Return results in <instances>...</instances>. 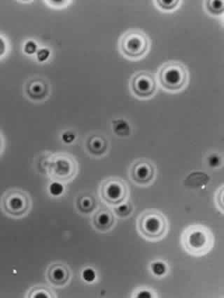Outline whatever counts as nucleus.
<instances>
[{
    "instance_id": "obj_9",
    "label": "nucleus",
    "mask_w": 224,
    "mask_h": 298,
    "mask_svg": "<svg viewBox=\"0 0 224 298\" xmlns=\"http://www.w3.org/2000/svg\"><path fill=\"white\" fill-rule=\"evenodd\" d=\"M156 168L152 162L144 159L137 160L131 165L130 176L132 182L141 186L151 184L155 179Z\"/></svg>"
},
{
    "instance_id": "obj_5",
    "label": "nucleus",
    "mask_w": 224,
    "mask_h": 298,
    "mask_svg": "<svg viewBox=\"0 0 224 298\" xmlns=\"http://www.w3.org/2000/svg\"><path fill=\"white\" fill-rule=\"evenodd\" d=\"M139 231L146 239H159L168 231V222L164 214L156 210L145 211L137 222Z\"/></svg>"
},
{
    "instance_id": "obj_17",
    "label": "nucleus",
    "mask_w": 224,
    "mask_h": 298,
    "mask_svg": "<svg viewBox=\"0 0 224 298\" xmlns=\"http://www.w3.org/2000/svg\"><path fill=\"white\" fill-rule=\"evenodd\" d=\"M205 7L211 15L218 17L224 14V1H206Z\"/></svg>"
},
{
    "instance_id": "obj_29",
    "label": "nucleus",
    "mask_w": 224,
    "mask_h": 298,
    "mask_svg": "<svg viewBox=\"0 0 224 298\" xmlns=\"http://www.w3.org/2000/svg\"><path fill=\"white\" fill-rule=\"evenodd\" d=\"M48 4H50V5L53 6V7H56V5H59V7H64V5H67L68 4L69 1H47Z\"/></svg>"
},
{
    "instance_id": "obj_24",
    "label": "nucleus",
    "mask_w": 224,
    "mask_h": 298,
    "mask_svg": "<svg viewBox=\"0 0 224 298\" xmlns=\"http://www.w3.org/2000/svg\"><path fill=\"white\" fill-rule=\"evenodd\" d=\"M222 158L217 154H212L208 157V164L211 168H219L222 165Z\"/></svg>"
},
{
    "instance_id": "obj_12",
    "label": "nucleus",
    "mask_w": 224,
    "mask_h": 298,
    "mask_svg": "<svg viewBox=\"0 0 224 298\" xmlns=\"http://www.w3.org/2000/svg\"><path fill=\"white\" fill-rule=\"evenodd\" d=\"M115 224L114 214L110 209L100 208L93 217V225L96 229L100 231H107L111 229Z\"/></svg>"
},
{
    "instance_id": "obj_7",
    "label": "nucleus",
    "mask_w": 224,
    "mask_h": 298,
    "mask_svg": "<svg viewBox=\"0 0 224 298\" xmlns=\"http://www.w3.org/2000/svg\"><path fill=\"white\" fill-rule=\"evenodd\" d=\"M129 192L127 183L118 178L107 179L100 186V193L102 201L114 207L126 201Z\"/></svg>"
},
{
    "instance_id": "obj_16",
    "label": "nucleus",
    "mask_w": 224,
    "mask_h": 298,
    "mask_svg": "<svg viewBox=\"0 0 224 298\" xmlns=\"http://www.w3.org/2000/svg\"><path fill=\"white\" fill-rule=\"evenodd\" d=\"M55 295L47 287L37 286L32 288L28 293V298H55Z\"/></svg>"
},
{
    "instance_id": "obj_1",
    "label": "nucleus",
    "mask_w": 224,
    "mask_h": 298,
    "mask_svg": "<svg viewBox=\"0 0 224 298\" xmlns=\"http://www.w3.org/2000/svg\"><path fill=\"white\" fill-rule=\"evenodd\" d=\"M46 170L53 182L68 183L75 179L78 173V163L73 156L58 153L47 159Z\"/></svg>"
},
{
    "instance_id": "obj_19",
    "label": "nucleus",
    "mask_w": 224,
    "mask_h": 298,
    "mask_svg": "<svg viewBox=\"0 0 224 298\" xmlns=\"http://www.w3.org/2000/svg\"><path fill=\"white\" fill-rule=\"evenodd\" d=\"M156 6L160 10L165 11V12H170L175 10L179 7L180 4V1H155Z\"/></svg>"
},
{
    "instance_id": "obj_6",
    "label": "nucleus",
    "mask_w": 224,
    "mask_h": 298,
    "mask_svg": "<svg viewBox=\"0 0 224 298\" xmlns=\"http://www.w3.org/2000/svg\"><path fill=\"white\" fill-rule=\"evenodd\" d=\"M32 207L31 197L28 193L18 189L8 191L1 201L3 212L13 218H21L29 213Z\"/></svg>"
},
{
    "instance_id": "obj_21",
    "label": "nucleus",
    "mask_w": 224,
    "mask_h": 298,
    "mask_svg": "<svg viewBox=\"0 0 224 298\" xmlns=\"http://www.w3.org/2000/svg\"><path fill=\"white\" fill-rule=\"evenodd\" d=\"M36 58L39 63H44L48 61L51 56V52L47 47L39 49L35 54Z\"/></svg>"
},
{
    "instance_id": "obj_8",
    "label": "nucleus",
    "mask_w": 224,
    "mask_h": 298,
    "mask_svg": "<svg viewBox=\"0 0 224 298\" xmlns=\"http://www.w3.org/2000/svg\"><path fill=\"white\" fill-rule=\"evenodd\" d=\"M130 89L132 94L139 99H150L157 92V79L150 72H137L130 79Z\"/></svg>"
},
{
    "instance_id": "obj_22",
    "label": "nucleus",
    "mask_w": 224,
    "mask_h": 298,
    "mask_svg": "<svg viewBox=\"0 0 224 298\" xmlns=\"http://www.w3.org/2000/svg\"><path fill=\"white\" fill-rule=\"evenodd\" d=\"M49 192L50 194L53 196H60L64 192V187L62 183L53 182L50 185Z\"/></svg>"
},
{
    "instance_id": "obj_25",
    "label": "nucleus",
    "mask_w": 224,
    "mask_h": 298,
    "mask_svg": "<svg viewBox=\"0 0 224 298\" xmlns=\"http://www.w3.org/2000/svg\"><path fill=\"white\" fill-rule=\"evenodd\" d=\"M82 277H83V280H86V282L91 283V282L96 280V272L91 268H87V269H84L82 273Z\"/></svg>"
},
{
    "instance_id": "obj_4",
    "label": "nucleus",
    "mask_w": 224,
    "mask_h": 298,
    "mask_svg": "<svg viewBox=\"0 0 224 298\" xmlns=\"http://www.w3.org/2000/svg\"><path fill=\"white\" fill-rule=\"evenodd\" d=\"M120 52L131 60L143 58L149 52L150 39L147 35L140 30L132 29L123 35L119 40Z\"/></svg>"
},
{
    "instance_id": "obj_26",
    "label": "nucleus",
    "mask_w": 224,
    "mask_h": 298,
    "mask_svg": "<svg viewBox=\"0 0 224 298\" xmlns=\"http://www.w3.org/2000/svg\"><path fill=\"white\" fill-rule=\"evenodd\" d=\"M75 135L71 131H66L62 135V140L63 142L66 144H71L75 140Z\"/></svg>"
},
{
    "instance_id": "obj_18",
    "label": "nucleus",
    "mask_w": 224,
    "mask_h": 298,
    "mask_svg": "<svg viewBox=\"0 0 224 298\" xmlns=\"http://www.w3.org/2000/svg\"><path fill=\"white\" fill-rule=\"evenodd\" d=\"M133 211V206L129 202L122 203L119 206H115L113 208V212L119 218H127L132 214Z\"/></svg>"
},
{
    "instance_id": "obj_30",
    "label": "nucleus",
    "mask_w": 224,
    "mask_h": 298,
    "mask_svg": "<svg viewBox=\"0 0 224 298\" xmlns=\"http://www.w3.org/2000/svg\"><path fill=\"white\" fill-rule=\"evenodd\" d=\"M4 137H3L2 135L0 133V155H1V153L4 151Z\"/></svg>"
},
{
    "instance_id": "obj_27",
    "label": "nucleus",
    "mask_w": 224,
    "mask_h": 298,
    "mask_svg": "<svg viewBox=\"0 0 224 298\" xmlns=\"http://www.w3.org/2000/svg\"><path fill=\"white\" fill-rule=\"evenodd\" d=\"M7 52V43L4 37L0 36V58L3 57Z\"/></svg>"
},
{
    "instance_id": "obj_11",
    "label": "nucleus",
    "mask_w": 224,
    "mask_h": 298,
    "mask_svg": "<svg viewBox=\"0 0 224 298\" xmlns=\"http://www.w3.org/2000/svg\"><path fill=\"white\" fill-rule=\"evenodd\" d=\"M47 277L48 281L55 286H64L70 279V272L64 264H52L47 270Z\"/></svg>"
},
{
    "instance_id": "obj_10",
    "label": "nucleus",
    "mask_w": 224,
    "mask_h": 298,
    "mask_svg": "<svg viewBox=\"0 0 224 298\" xmlns=\"http://www.w3.org/2000/svg\"><path fill=\"white\" fill-rule=\"evenodd\" d=\"M24 92L26 97L32 102H43L50 96V86L48 81L37 77L25 83Z\"/></svg>"
},
{
    "instance_id": "obj_23",
    "label": "nucleus",
    "mask_w": 224,
    "mask_h": 298,
    "mask_svg": "<svg viewBox=\"0 0 224 298\" xmlns=\"http://www.w3.org/2000/svg\"><path fill=\"white\" fill-rule=\"evenodd\" d=\"M151 270L156 276L164 275L166 272L167 268L163 263L156 262L151 265Z\"/></svg>"
},
{
    "instance_id": "obj_28",
    "label": "nucleus",
    "mask_w": 224,
    "mask_h": 298,
    "mask_svg": "<svg viewBox=\"0 0 224 298\" xmlns=\"http://www.w3.org/2000/svg\"><path fill=\"white\" fill-rule=\"evenodd\" d=\"M137 297L139 298H152V294L149 291L143 290V291H140L137 293Z\"/></svg>"
},
{
    "instance_id": "obj_15",
    "label": "nucleus",
    "mask_w": 224,
    "mask_h": 298,
    "mask_svg": "<svg viewBox=\"0 0 224 298\" xmlns=\"http://www.w3.org/2000/svg\"><path fill=\"white\" fill-rule=\"evenodd\" d=\"M113 133L118 137H126L130 134V126L127 121L123 119L115 120L112 122Z\"/></svg>"
},
{
    "instance_id": "obj_20",
    "label": "nucleus",
    "mask_w": 224,
    "mask_h": 298,
    "mask_svg": "<svg viewBox=\"0 0 224 298\" xmlns=\"http://www.w3.org/2000/svg\"><path fill=\"white\" fill-rule=\"evenodd\" d=\"M39 48H38L37 42L32 39L27 41L23 46V52L25 54L29 55V56L36 54Z\"/></svg>"
},
{
    "instance_id": "obj_3",
    "label": "nucleus",
    "mask_w": 224,
    "mask_h": 298,
    "mask_svg": "<svg viewBox=\"0 0 224 298\" xmlns=\"http://www.w3.org/2000/svg\"><path fill=\"white\" fill-rule=\"evenodd\" d=\"M182 244L189 253L204 255L214 245V236L209 228L202 225H192L184 230Z\"/></svg>"
},
{
    "instance_id": "obj_14",
    "label": "nucleus",
    "mask_w": 224,
    "mask_h": 298,
    "mask_svg": "<svg viewBox=\"0 0 224 298\" xmlns=\"http://www.w3.org/2000/svg\"><path fill=\"white\" fill-rule=\"evenodd\" d=\"M96 206L97 203L93 195L83 194L77 198V208L81 213H91L96 209Z\"/></svg>"
},
{
    "instance_id": "obj_2",
    "label": "nucleus",
    "mask_w": 224,
    "mask_h": 298,
    "mask_svg": "<svg viewBox=\"0 0 224 298\" xmlns=\"http://www.w3.org/2000/svg\"><path fill=\"white\" fill-rule=\"evenodd\" d=\"M189 78V71L184 64L170 61L164 64L159 69L157 81L165 90L176 92L187 87Z\"/></svg>"
},
{
    "instance_id": "obj_13",
    "label": "nucleus",
    "mask_w": 224,
    "mask_h": 298,
    "mask_svg": "<svg viewBox=\"0 0 224 298\" xmlns=\"http://www.w3.org/2000/svg\"><path fill=\"white\" fill-rule=\"evenodd\" d=\"M86 148L91 155L100 157L106 154L109 148V141L102 135H92L86 140Z\"/></svg>"
}]
</instances>
